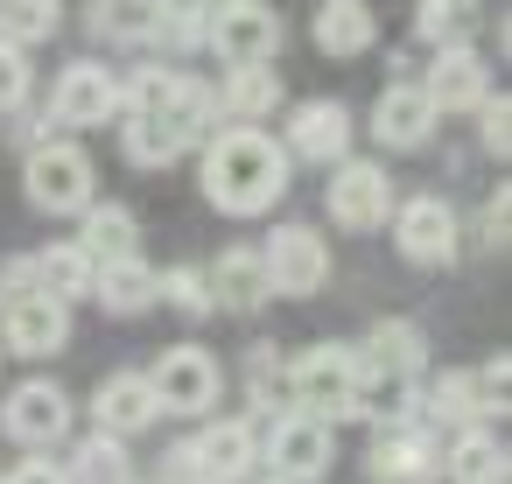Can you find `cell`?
Listing matches in <instances>:
<instances>
[{
    "label": "cell",
    "instance_id": "41",
    "mask_svg": "<svg viewBox=\"0 0 512 484\" xmlns=\"http://www.w3.org/2000/svg\"><path fill=\"white\" fill-rule=\"evenodd\" d=\"M155 8H183V15H204V0H155Z\"/></svg>",
    "mask_w": 512,
    "mask_h": 484
},
{
    "label": "cell",
    "instance_id": "6",
    "mask_svg": "<svg viewBox=\"0 0 512 484\" xmlns=\"http://www.w3.org/2000/svg\"><path fill=\"white\" fill-rule=\"evenodd\" d=\"M148 393H155V407L162 414H211L218 407V393H225V372H218V351H204V344H169L148 372Z\"/></svg>",
    "mask_w": 512,
    "mask_h": 484
},
{
    "label": "cell",
    "instance_id": "33",
    "mask_svg": "<svg viewBox=\"0 0 512 484\" xmlns=\"http://www.w3.org/2000/svg\"><path fill=\"white\" fill-rule=\"evenodd\" d=\"M155 302H169L176 316H211V288H204V267H169V274H155Z\"/></svg>",
    "mask_w": 512,
    "mask_h": 484
},
{
    "label": "cell",
    "instance_id": "18",
    "mask_svg": "<svg viewBox=\"0 0 512 484\" xmlns=\"http://www.w3.org/2000/svg\"><path fill=\"white\" fill-rule=\"evenodd\" d=\"M421 92H428L435 113H477V106L491 99V64H484L470 43H463V50H435Z\"/></svg>",
    "mask_w": 512,
    "mask_h": 484
},
{
    "label": "cell",
    "instance_id": "38",
    "mask_svg": "<svg viewBox=\"0 0 512 484\" xmlns=\"http://www.w3.org/2000/svg\"><path fill=\"white\" fill-rule=\"evenodd\" d=\"M477 113H484V155L505 162V148H512V134H505V127H512V106H505V99H484Z\"/></svg>",
    "mask_w": 512,
    "mask_h": 484
},
{
    "label": "cell",
    "instance_id": "24",
    "mask_svg": "<svg viewBox=\"0 0 512 484\" xmlns=\"http://www.w3.org/2000/svg\"><path fill=\"white\" fill-rule=\"evenodd\" d=\"M211 99H218V113H232L239 127H260V120L281 106V78H274V64H232V78H218Z\"/></svg>",
    "mask_w": 512,
    "mask_h": 484
},
{
    "label": "cell",
    "instance_id": "7",
    "mask_svg": "<svg viewBox=\"0 0 512 484\" xmlns=\"http://www.w3.org/2000/svg\"><path fill=\"white\" fill-rule=\"evenodd\" d=\"M505 379H512L505 351L484 358L477 372H442V379L421 393V421H428V428H477L484 414L505 407Z\"/></svg>",
    "mask_w": 512,
    "mask_h": 484
},
{
    "label": "cell",
    "instance_id": "26",
    "mask_svg": "<svg viewBox=\"0 0 512 484\" xmlns=\"http://www.w3.org/2000/svg\"><path fill=\"white\" fill-rule=\"evenodd\" d=\"M309 36H316L323 57H365L379 43V22H372L365 0H323L316 22H309Z\"/></svg>",
    "mask_w": 512,
    "mask_h": 484
},
{
    "label": "cell",
    "instance_id": "20",
    "mask_svg": "<svg viewBox=\"0 0 512 484\" xmlns=\"http://www.w3.org/2000/svg\"><path fill=\"white\" fill-rule=\"evenodd\" d=\"M358 358H365L372 379H421V372H428V330L407 323V316H379V323L365 330Z\"/></svg>",
    "mask_w": 512,
    "mask_h": 484
},
{
    "label": "cell",
    "instance_id": "34",
    "mask_svg": "<svg viewBox=\"0 0 512 484\" xmlns=\"http://www.w3.org/2000/svg\"><path fill=\"white\" fill-rule=\"evenodd\" d=\"M288 365L274 344H253V414H288Z\"/></svg>",
    "mask_w": 512,
    "mask_h": 484
},
{
    "label": "cell",
    "instance_id": "21",
    "mask_svg": "<svg viewBox=\"0 0 512 484\" xmlns=\"http://www.w3.org/2000/svg\"><path fill=\"white\" fill-rule=\"evenodd\" d=\"M162 421V407H155V393H148V379L141 372H106L99 386H92V428L99 435H141V428H155Z\"/></svg>",
    "mask_w": 512,
    "mask_h": 484
},
{
    "label": "cell",
    "instance_id": "13",
    "mask_svg": "<svg viewBox=\"0 0 512 484\" xmlns=\"http://www.w3.org/2000/svg\"><path fill=\"white\" fill-rule=\"evenodd\" d=\"M0 344L15 358H50L71 344V302H50V295H0Z\"/></svg>",
    "mask_w": 512,
    "mask_h": 484
},
{
    "label": "cell",
    "instance_id": "14",
    "mask_svg": "<svg viewBox=\"0 0 512 484\" xmlns=\"http://www.w3.org/2000/svg\"><path fill=\"white\" fill-rule=\"evenodd\" d=\"M50 120L57 127H106V120H120V78L106 64H92V57L64 64L57 85H50Z\"/></svg>",
    "mask_w": 512,
    "mask_h": 484
},
{
    "label": "cell",
    "instance_id": "35",
    "mask_svg": "<svg viewBox=\"0 0 512 484\" xmlns=\"http://www.w3.org/2000/svg\"><path fill=\"white\" fill-rule=\"evenodd\" d=\"M141 43H155V50H169V57H190V50H204V15L155 8V22H148V36H141Z\"/></svg>",
    "mask_w": 512,
    "mask_h": 484
},
{
    "label": "cell",
    "instance_id": "25",
    "mask_svg": "<svg viewBox=\"0 0 512 484\" xmlns=\"http://www.w3.org/2000/svg\"><path fill=\"white\" fill-rule=\"evenodd\" d=\"M442 477H449V484H505V442L491 435V421L449 435V449H442Z\"/></svg>",
    "mask_w": 512,
    "mask_h": 484
},
{
    "label": "cell",
    "instance_id": "17",
    "mask_svg": "<svg viewBox=\"0 0 512 484\" xmlns=\"http://www.w3.org/2000/svg\"><path fill=\"white\" fill-rule=\"evenodd\" d=\"M288 141V155H302V162H344L351 155V106L344 99H302V106H288V127H281Z\"/></svg>",
    "mask_w": 512,
    "mask_h": 484
},
{
    "label": "cell",
    "instance_id": "31",
    "mask_svg": "<svg viewBox=\"0 0 512 484\" xmlns=\"http://www.w3.org/2000/svg\"><path fill=\"white\" fill-rule=\"evenodd\" d=\"M155 22V0H85V29L99 43H141Z\"/></svg>",
    "mask_w": 512,
    "mask_h": 484
},
{
    "label": "cell",
    "instance_id": "40",
    "mask_svg": "<svg viewBox=\"0 0 512 484\" xmlns=\"http://www.w3.org/2000/svg\"><path fill=\"white\" fill-rule=\"evenodd\" d=\"M484 246H505V190L484 204Z\"/></svg>",
    "mask_w": 512,
    "mask_h": 484
},
{
    "label": "cell",
    "instance_id": "9",
    "mask_svg": "<svg viewBox=\"0 0 512 484\" xmlns=\"http://www.w3.org/2000/svg\"><path fill=\"white\" fill-rule=\"evenodd\" d=\"M0 428H8V442L50 456V449L78 428V407H71V393H64L57 379H22L8 400H0Z\"/></svg>",
    "mask_w": 512,
    "mask_h": 484
},
{
    "label": "cell",
    "instance_id": "36",
    "mask_svg": "<svg viewBox=\"0 0 512 484\" xmlns=\"http://www.w3.org/2000/svg\"><path fill=\"white\" fill-rule=\"evenodd\" d=\"M29 85H36V71H29V50L0 36V113H8V106H22V99H29Z\"/></svg>",
    "mask_w": 512,
    "mask_h": 484
},
{
    "label": "cell",
    "instance_id": "5",
    "mask_svg": "<svg viewBox=\"0 0 512 484\" xmlns=\"http://www.w3.org/2000/svg\"><path fill=\"white\" fill-rule=\"evenodd\" d=\"M330 456H337L330 421H323V414H302V407L274 414V428H267V442H260V470H267V484H323Z\"/></svg>",
    "mask_w": 512,
    "mask_h": 484
},
{
    "label": "cell",
    "instance_id": "28",
    "mask_svg": "<svg viewBox=\"0 0 512 484\" xmlns=\"http://www.w3.org/2000/svg\"><path fill=\"white\" fill-rule=\"evenodd\" d=\"M477 29H484V8H477V0H421V8H414V36H421L428 50H463Z\"/></svg>",
    "mask_w": 512,
    "mask_h": 484
},
{
    "label": "cell",
    "instance_id": "11",
    "mask_svg": "<svg viewBox=\"0 0 512 484\" xmlns=\"http://www.w3.org/2000/svg\"><path fill=\"white\" fill-rule=\"evenodd\" d=\"M281 43H288V29H281L274 8H260V0H239V8L204 15V50H218L225 64H274Z\"/></svg>",
    "mask_w": 512,
    "mask_h": 484
},
{
    "label": "cell",
    "instance_id": "4",
    "mask_svg": "<svg viewBox=\"0 0 512 484\" xmlns=\"http://www.w3.org/2000/svg\"><path fill=\"white\" fill-rule=\"evenodd\" d=\"M22 190H29V204L43 211V218H78L85 204H99L92 190H99V169H92V155L78 148V141H43V148H29V162H22Z\"/></svg>",
    "mask_w": 512,
    "mask_h": 484
},
{
    "label": "cell",
    "instance_id": "29",
    "mask_svg": "<svg viewBox=\"0 0 512 484\" xmlns=\"http://www.w3.org/2000/svg\"><path fill=\"white\" fill-rule=\"evenodd\" d=\"M64 477H71V484H141V477H134V456H127V442H120V435H99V428H92V435L71 449Z\"/></svg>",
    "mask_w": 512,
    "mask_h": 484
},
{
    "label": "cell",
    "instance_id": "42",
    "mask_svg": "<svg viewBox=\"0 0 512 484\" xmlns=\"http://www.w3.org/2000/svg\"><path fill=\"white\" fill-rule=\"evenodd\" d=\"M218 8H239V0H204V15H218Z\"/></svg>",
    "mask_w": 512,
    "mask_h": 484
},
{
    "label": "cell",
    "instance_id": "37",
    "mask_svg": "<svg viewBox=\"0 0 512 484\" xmlns=\"http://www.w3.org/2000/svg\"><path fill=\"white\" fill-rule=\"evenodd\" d=\"M0 484H71V477H64V463H50L43 449H29L15 470H0Z\"/></svg>",
    "mask_w": 512,
    "mask_h": 484
},
{
    "label": "cell",
    "instance_id": "8",
    "mask_svg": "<svg viewBox=\"0 0 512 484\" xmlns=\"http://www.w3.org/2000/svg\"><path fill=\"white\" fill-rule=\"evenodd\" d=\"M260 267H267V288L288 302H309L330 288V246L316 225H274V239L260 246Z\"/></svg>",
    "mask_w": 512,
    "mask_h": 484
},
{
    "label": "cell",
    "instance_id": "39",
    "mask_svg": "<svg viewBox=\"0 0 512 484\" xmlns=\"http://www.w3.org/2000/svg\"><path fill=\"white\" fill-rule=\"evenodd\" d=\"M155 484H204V470H197V456H190V442H176L169 456H162V477Z\"/></svg>",
    "mask_w": 512,
    "mask_h": 484
},
{
    "label": "cell",
    "instance_id": "32",
    "mask_svg": "<svg viewBox=\"0 0 512 484\" xmlns=\"http://www.w3.org/2000/svg\"><path fill=\"white\" fill-rule=\"evenodd\" d=\"M64 29V0H0V36L8 43H50Z\"/></svg>",
    "mask_w": 512,
    "mask_h": 484
},
{
    "label": "cell",
    "instance_id": "2",
    "mask_svg": "<svg viewBox=\"0 0 512 484\" xmlns=\"http://www.w3.org/2000/svg\"><path fill=\"white\" fill-rule=\"evenodd\" d=\"M120 113H141V120H162L183 148H204V134L218 127V99L204 78L176 71V64H141L120 78Z\"/></svg>",
    "mask_w": 512,
    "mask_h": 484
},
{
    "label": "cell",
    "instance_id": "16",
    "mask_svg": "<svg viewBox=\"0 0 512 484\" xmlns=\"http://www.w3.org/2000/svg\"><path fill=\"white\" fill-rule=\"evenodd\" d=\"M190 456H197L204 484H246V477L260 470V428H253V421H239V414L204 421V428L190 435Z\"/></svg>",
    "mask_w": 512,
    "mask_h": 484
},
{
    "label": "cell",
    "instance_id": "12",
    "mask_svg": "<svg viewBox=\"0 0 512 484\" xmlns=\"http://www.w3.org/2000/svg\"><path fill=\"white\" fill-rule=\"evenodd\" d=\"M393 246L414 267H456L463 232H456L449 197H407V204H393Z\"/></svg>",
    "mask_w": 512,
    "mask_h": 484
},
{
    "label": "cell",
    "instance_id": "3",
    "mask_svg": "<svg viewBox=\"0 0 512 484\" xmlns=\"http://www.w3.org/2000/svg\"><path fill=\"white\" fill-rule=\"evenodd\" d=\"M358 393H365V358H358V344H309L302 358H288V400H295L302 414L344 421V414H358Z\"/></svg>",
    "mask_w": 512,
    "mask_h": 484
},
{
    "label": "cell",
    "instance_id": "30",
    "mask_svg": "<svg viewBox=\"0 0 512 484\" xmlns=\"http://www.w3.org/2000/svg\"><path fill=\"white\" fill-rule=\"evenodd\" d=\"M120 155L134 162V169H169V162H183L190 148L162 127V120H141V113H120Z\"/></svg>",
    "mask_w": 512,
    "mask_h": 484
},
{
    "label": "cell",
    "instance_id": "23",
    "mask_svg": "<svg viewBox=\"0 0 512 484\" xmlns=\"http://www.w3.org/2000/svg\"><path fill=\"white\" fill-rule=\"evenodd\" d=\"M92 302H99L106 316H141V309H155V267H148L141 253H127V260H92Z\"/></svg>",
    "mask_w": 512,
    "mask_h": 484
},
{
    "label": "cell",
    "instance_id": "15",
    "mask_svg": "<svg viewBox=\"0 0 512 484\" xmlns=\"http://www.w3.org/2000/svg\"><path fill=\"white\" fill-rule=\"evenodd\" d=\"M365 470H372L379 484H435V477H442V442H435V428H428V421L379 428V435H372Z\"/></svg>",
    "mask_w": 512,
    "mask_h": 484
},
{
    "label": "cell",
    "instance_id": "27",
    "mask_svg": "<svg viewBox=\"0 0 512 484\" xmlns=\"http://www.w3.org/2000/svg\"><path fill=\"white\" fill-rule=\"evenodd\" d=\"M78 218H85L78 246H85L92 260H127V253H141V218H134L127 204H85Z\"/></svg>",
    "mask_w": 512,
    "mask_h": 484
},
{
    "label": "cell",
    "instance_id": "1",
    "mask_svg": "<svg viewBox=\"0 0 512 484\" xmlns=\"http://www.w3.org/2000/svg\"><path fill=\"white\" fill-rule=\"evenodd\" d=\"M288 148L260 127H225V134H204V162H197V183H204V204L225 211V218H267L281 197H288Z\"/></svg>",
    "mask_w": 512,
    "mask_h": 484
},
{
    "label": "cell",
    "instance_id": "22",
    "mask_svg": "<svg viewBox=\"0 0 512 484\" xmlns=\"http://www.w3.org/2000/svg\"><path fill=\"white\" fill-rule=\"evenodd\" d=\"M204 288H211V309H232V316H253L260 302H274L267 267H260V246H225L218 267L204 274Z\"/></svg>",
    "mask_w": 512,
    "mask_h": 484
},
{
    "label": "cell",
    "instance_id": "19",
    "mask_svg": "<svg viewBox=\"0 0 512 484\" xmlns=\"http://www.w3.org/2000/svg\"><path fill=\"white\" fill-rule=\"evenodd\" d=\"M428 134H435V106H428V92H421L414 78L386 85L379 106H372V141L393 148V155H414V148H428Z\"/></svg>",
    "mask_w": 512,
    "mask_h": 484
},
{
    "label": "cell",
    "instance_id": "10",
    "mask_svg": "<svg viewBox=\"0 0 512 484\" xmlns=\"http://www.w3.org/2000/svg\"><path fill=\"white\" fill-rule=\"evenodd\" d=\"M323 204H330V225H344V232H379V225L393 218L400 197H393L386 162H358V155H344V162L330 169Z\"/></svg>",
    "mask_w": 512,
    "mask_h": 484
}]
</instances>
